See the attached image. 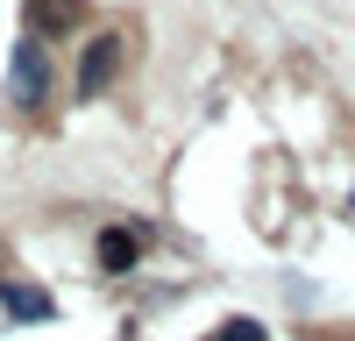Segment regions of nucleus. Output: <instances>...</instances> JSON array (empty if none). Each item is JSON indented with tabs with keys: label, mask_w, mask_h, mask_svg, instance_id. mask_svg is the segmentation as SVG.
<instances>
[{
	"label": "nucleus",
	"mask_w": 355,
	"mask_h": 341,
	"mask_svg": "<svg viewBox=\"0 0 355 341\" xmlns=\"http://www.w3.org/2000/svg\"><path fill=\"white\" fill-rule=\"evenodd\" d=\"M100 256H107V263H135V235H121V227L100 235Z\"/></svg>",
	"instance_id": "20e7f679"
},
{
	"label": "nucleus",
	"mask_w": 355,
	"mask_h": 341,
	"mask_svg": "<svg viewBox=\"0 0 355 341\" xmlns=\"http://www.w3.org/2000/svg\"><path fill=\"white\" fill-rule=\"evenodd\" d=\"M8 313H21V320H50V299H43V292H21V284H8Z\"/></svg>",
	"instance_id": "7ed1b4c3"
},
{
	"label": "nucleus",
	"mask_w": 355,
	"mask_h": 341,
	"mask_svg": "<svg viewBox=\"0 0 355 341\" xmlns=\"http://www.w3.org/2000/svg\"><path fill=\"white\" fill-rule=\"evenodd\" d=\"M8 93H15V107H43V93H50V57H43V43H36V36H21V43H15Z\"/></svg>",
	"instance_id": "f257e3e1"
},
{
	"label": "nucleus",
	"mask_w": 355,
	"mask_h": 341,
	"mask_svg": "<svg viewBox=\"0 0 355 341\" xmlns=\"http://www.w3.org/2000/svg\"><path fill=\"white\" fill-rule=\"evenodd\" d=\"M114 71H121V43H114V36H100L93 50H85V64H78V93L85 100H93V93H107V78Z\"/></svg>",
	"instance_id": "f03ea898"
},
{
	"label": "nucleus",
	"mask_w": 355,
	"mask_h": 341,
	"mask_svg": "<svg viewBox=\"0 0 355 341\" xmlns=\"http://www.w3.org/2000/svg\"><path fill=\"white\" fill-rule=\"evenodd\" d=\"M214 341H263V327H256V320H227Z\"/></svg>",
	"instance_id": "39448f33"
}]
</instances>
